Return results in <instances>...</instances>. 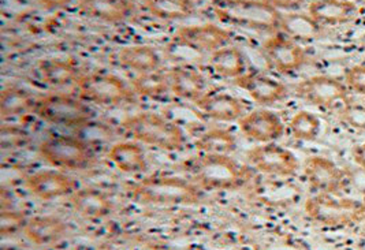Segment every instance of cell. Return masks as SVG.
<instances>
[{
	"instance_id": "cell-1",
	"label": "cell",
	"mask_w": 365,
	"mask_h": 250,
	"mask_svg": "<svg viewBox=\"0 0 365 250\" xmlns=\"http://www.w3.org/2000/svg\"><path fill=\"white\" fill-rule=\"evenodd\" d=\"M211 11L227 25L271 36L281 32L282 11L264 0H211Z\"/></svg>"
},
{
	"instance_id": "cell-2",
	"label": "cell",
	"mask_w": 365,
	"mask_h": 250,
	"mask_svg": "<svg viewBox=\"0 0 365 250\" xmlns=\"http://www.w3.org/2000/svg\"><path fill=\"white\" fill-rule=\"evenodd\" d=\"M187 170L192 181L205 190H234L252 178L250 167L235 162L230 155L202 153L187 165Z\"/></svg>"
},
{
	"instance_id": "cell-3",
	"label": "cell",
	"mask_w": 365,
	"mask_h": 250,
	"mask_svg": "<svg viewBox=\"0 0 365 250\" xmlns=\"http://www.w3.org/2000/svg\"><path fill=\"white\" fill-rule=\"evenodd\" d=\"M305 212L323 227L346 229L364 222L365 204L341 194L316 193L305 202Z\"/></svg>"
},
{
	"instance_id": "cell-4",
	"label": "cell",
	"mask_w": 365,
	"mask_h": 250,
	"mask_svg": "<svg viewBox=\"0 0 365 250\" xmlns=\"http://www.w3.org/2000/svg\"><path fill=\"white\" fill-rule=\"evenodd\" d=\"M123 127L135 141L159 150H181L186 144L182 129L175 122L155 113H141L128 118Z\"/></svg>"
},
{
	"instance_id": "cell-5",
	"label": "cell",
	"mask_w": 365,
	"mask_h": 250,
	"mask_svg": "<svg viewBox=\"0 0 365 250\" xmlns=\"http://www.w3.org/2000/svg\"><path fill=\"white\" fill-rule=\"evenodd\" d=\"M132 193L137 200L159 205H193L202 193L193 181L178 177H150L134 184Z\"/></svg>"
},
{
	"instance_id": "cell-6",
	"label": "cell",
	"mask_w": 365,
	"mask_h": 250,
	"mask_svg": "<svg viewBox=\"0 0 365 250\" xmlns=\"http://www.w3.org/2000/svg\"><path fill=\"white\" fill-rule=\"evenodd\" d=\"M38 155L51 166L67 170H83L96 162L91 145L74 135H52L41 142Z\"/></svg>"
},
{
	"instance_id": "cell-7",
	"label": "cell",
	"mask_w": 365,
	"mask_h": 250,
	"mask_svg": "<svg viewBox=\"0 0 365 250\" xmlns=\"http://www.w3.org/2000/svg\"><path fill=\"white\" fill-rule=\"evenodd\" d=\"M76 85L83 101L99 105L115 107L125 103H132L137 96L132 86L122 78L107 73L83 74Z\"/></svg>"
},
{
	"instance_id": "cell-8",
	"label": "cell",
	"mask_w": 365,
	"mask_h": 250,
	"mask_svg": "<svg viewBox=\"0 0 365 250\" xmlns=\"http://www.w3.org/2000/svg\"><path fill=\"white\" fill-rule=\"evenodd\" d=\"M34 114L48 123L67 127H83L93 119V111L83 100L62 93L38 99Z\"/></svg>"
},
{
	"instance_id": "cell-9",
	"label": "cell",
	"mask_w": 365,
	"mask_h": 250,
	"mask_svg": "<svg viewBox=\"0 0 365 250\" xmlns=\"http://www.w3.org/2000/svg\"><path fill=\"white\" fill-rule=\"evenodd\" d=\"M296 96L317 108H330L336 103H350L348 86L334 75H314L294 86Z\"/></svg>"
},
{
	"instance_id": "cell-10",
	"label": "cell",
	"mask_w": 365,
	"mask_h": 250,
	"mask_svg": "<svg viewBox=\"0 0 365 250\" xmlns=\"http://www.w3.org/2000/svg\"><path fill=\"white\" fill-rule=\"evenodd\" d=\"M250 166L259 172L271 177L289 178L297 174L299 162L297 156L275 142L262 144L247 153Z\"/></svg>"
},
{
	"instance_id": "cell-11",
	"label": "cell",
	"mask_w": 365,
	"mask_h": 250,
	"mask_svg": "<svg viewBox=\"0 0 365 250\" xmlns=\"http://www.w3.org/2000/svg\"><path fill=\"white\" fill-rule=\"evenodd\" d=\"M263 53L269 66L281 74H293L308 62L307 51L302 46L281 32L267 38Z\"/></svg>"
},
{
	"instance_id": "cell-12",
	"label": "cell",
	"mask_w": 365,
	"mask_h": 250,
	"mask_svg": "<svg viewBox=\"0 0 365 250\" xmlns=\"http://www.w3.org/2000/svg\"><path fill=\"white\" fill-rule=\"evenodd\" d=\"M302 170L316 193L341 194L348 184L346 172L327 156L314 155L307 157Z\"/></svg>"
},
{
	"instance_id": "cell-13",
	"label": "cell",
	"mask_w": 365,
	"mask_h": 250,
	"mask_svg": "<svg viewBox=\"0 0 365 250\" xmlns=\"http://www.w3.org/2000/svg\"><path fill=\"white\" fill-rule=\"evenodd\" d=\"M174 40L183 46L197 51L199 53H212L223 47L230 46L232 33L215 24L192 25L180 28L174 36Z\"/></svg>"
},
{
	"instance_id": "cell-14",
	"label": "cell",
	"mask_w": 365,
	"mask_h": 250,
	"mask_svg": "<svg viewBox=\"0 0 365 250\" xmlns=\"http://www.w3.org/2000/svg\"><path fill=\"white\" fill-rule=\"evenodd\" d=\"M240 130L247 138L260 144L275 142L282 138L284 125L274 111L266 108L255 110L238 120Z\"/></svg>"
},
{
	"instance_id": "cell-15",
	"label": "cell",
	"mask_w": 365,
	"mask_h": 250,
	"mask_svg": "<svg viewBox=\"0 0 365 250\" xmlns=\"http://www.w3.org/2000/svg\"><path fill=\"white\" fill-rule=\"evenodd\" d=\"M28 189L41 200H53L73 194L77 189L74 178L55 170L34 172L26 178Z\"/></svg>"
},
{
	"instance_id": "cell-16",
	"label": "cell",
	"mask_w": 365,
	"mask_h": 250,
	"mask_svg": "<svg viewBox=\"0 0 365 250\" xmlns=\"http://www.w3.org/2000/svg\"><path fill=\"white\" fill-rule=\"evenodd\" d=\"M235 85L260 105H272L289 96V89L284 83L260 73H247L235 80Z\"/></svg>"
},
{
	"instance_id": "cell-17",
	"label": "cell",
	"mask_w": 365,
	"mask_h": 250,
	"mask_svg": "<svg viewBox=\"0 0 365 250\" xmlns=\"http://www.w3.org/2000/svg\"><path fill=\"white\" fill-rule=\"evenodd\" d=\"M171 92L183 100L197 101L207 93V81L197 68L190 65H177L166 71Z\"/></svg>"
},
{
	"instance_id": "cell-18",
	"label": "cell",
	"mask_w": 365,
	"mask_h": 250,
	"mask_svg": "<svg viewBox=\"0 0 365 250\" xmlns=\"http://www.w3.org/2000/svg\"><path fill=\"white\" fill-rule=\"evenodd\" d=\"M77 4L86 17L106 24L126 22L133 17L137 9L132 0H78Z\"/></svg>"
},
{
	"instance_id": "cell-19",
	"label": "cell",
	"mask_w": 365,
	"mask_h": 250,
	"mask_svg": "<svg viewBox=\"0 0 365 250\" xmlns=\"http://www.w3.org/2000/svg\"><path fill=\"white\" fill-rule=\"evenodd\" d=\"M195 105L201 114L217 122H235L245 115L244 103L227 93H205Z\"/></svg>"
},
{
	"instance_id": "cell-20",
	"label": "cell",
	"mask_w": 365,
	"mask_h": 250,
	"mask_svg": "<svg viewBox=\"0 0 365 250\" xmlns=\"http://www.w3.org/2000/svg\"><path fill=\"white\" fill-rule=\"evenodd\" d=\"M308 13L322 26H338L354 21L359 16V7L354 1L346 0H312Z\"/></svg>"
},
{
	"instance_id": "cell-21",
	"label": "cell",
	"mask_w": 365,
	"mask_h": 250,
	"mask_svg": "<svg viewBox=\"0 0 365 250\" xmlns=\"http://www.w3.org/2000/svg\"><path fill=\"white\" fill-rule=\"evenodd\" d=\"M323 32H324V26H322L309 13H299V11L282 13L281 33L297 41L299 44L312 43L317 38H320Z\"/></svg>"
},
{
	"instance_id": "cell-22",
	"label": "cell",
	"mask_w": 365,
	"mask_h": 250,
	"mask_svg": "<svg viewBox=\"0 0 365 250\" xmlns=\"http://www.w3.org/2000/svg\"><path fill=\"white\" fill-rule=\"evenodd\" d=\"M71 204L81 217L93 220L108 217L113 211V202L110 197L96 187L76 190L71 196Z\"/></svg>"
},
{
	"instance_id": "cell-23",
	"label": "cell",
	"mask_w": 365,
	"mask_h": 250,
	"mask_svg": "<svg viewBox=\"0 0 365 250\" xmlns=\"http://www.w3.org/2000/svg\"><path fill=\"white\" fill-rule=\"evenodd\" d=\"M66 223L55 217H37L28 220L24 234L36 245L46 246L61 241L66 235Z\"/></svg>"
},
{
	"instance_id": "cell-24",
	"label": "cell",
	"mask_w": 365,
	"mask_h": 250,
	"mask_svg": "<svg viewBox=\"0 0 365 250\" xmlns=\"http://www.w3.org/2000/svg\"><path fill=\"white\" fill-rule=\"evenodd\" d=\"M120 66L133 70L137 74L158 71L162 65L159 52L150 46H130L118 52L116 56Z\"/></svg>"
},
{
	"instance_id": "cell-25",
	"label": "cell",
	"mask_w": 365,
	"mask_h": 250,
	"mask_svg": "<svg viewBox=\"0 0 365 250\" xmlns=\"http://www.w3.org/2000/svg\"><path fill=\"white\" fill-rule=\"evenodd\" d=\"M210 66L216 74L226 80H237L247 74V61L242 51L227 46L210 55Z\"/></svg>"
},
{
	"instance_id": "cell-26",
	"label": "cell",
	"mask_w": 365,
	"mask_h": 250,
	"mask_svg": "<svg viewBox=\"0 0 365 250\" xmlns=\"http://www.w3.org/2000/svg\"><path fill=\"white\" fill-rule=\"evenodd\" d=\"M108 159L118 170L126 174H140L148 168L143 147L132 141L115 144L108 152Z\"/></svg>"
},
{
	"instance_id": "cell-27",
	"label": "cell",
	"mask_w": 365,
	"mask_h": 250,
	"mask_svg": "<svg viewBox=\"0 0 365 250\" xmlns=\"http://www.w3.org/2000/svg\"><path fill=\"white\" fill-rule=\"evenodd\" d=\"M40 73L43 81L52 88H62L70 83H77L83 75L74 62L63 59H48L41 62Z\"/></svg>"
},
{
	"instance_id": "cell-28",
	"label": "cell",
	"mask_w": 365,
	"mask_h": 250,
	"mask_svg": "<svg viewBox=\"0 0 365 250\" xmlns=\"http://www.w3.org/2000/svg\"><path fill=\"white\" fill-rule=\"evenodd\" d=\"M150 16L160 21H181L195 14V1L192 0H143Z\"/></svg>"
},
{
	"instance_id": "cell-29",
	"label": "cell",
	"mask_w": 365,
	"mask_h": 250,
	"mask_svg": "<svg viewBox=\"0 0 365 250\" xmlns=\"http://www.w3.org/2000/svg\"><path fill=\"white\" fill-rule=\"evenodd\" d=\"M37 100L34 96L18 86H9L0 95V115L3 119L19 117L34 111Z\"/></svg>"
},
{
	"instance_id": "cell-30",
	"label": "cell",
	"mask_w": 365,
	"mask_h": 250,
	"mask_svg": "<svg viewBox=\"0 0 365 250\" xmlns=\"http://www.w3.org/2000/svg\"><path fill=\"white\" fill-rule=\"evenodd\" d=\"M130 86L135 95L148 99H163L171 90L166 73H160L159 70L137 74Z\"/></svg>"
},
{
	"instance_id": "cell-31",
	"label": "cell",
	"mask_w": 365,
	"mask_h": 250,
	"mask_svg": "<svg viewBox=\"0 0 365 250\" xmlns=\"http://www.w3.org/2000/svg\"><path fill=\"white\" fill-rule=\"evenodd\" d=\"M196 148L208 155H230L237 148V140L230 130L211 129L200 135Z\"/></svg>"
},
{
	"instance_id": "cell-32",
	"label": "cell",
	"mask_w": 365,
	"mask_h": 250,
	"mask_svg": "<svg viewBox=\"0 0 365 250\" xmlns=\"http://www.w3.org/2000/svg\"><path fill=\"white\" fill-rule=\"evenodd\" d=\"M289 130L296 140L311 142L315 141L322 132V120L314 113L301 110L290 119Z\"/></svg>"
},
{
	"instance_id": "cell-33",
	"label": "cell",
	"mask_w": 365,
	"mask_h": 250,
	"mask_svg": "<svg viewBox=\"0 0 365 250\" xmlns=\"http://www.w3.org/2000/svg\"><path fill=\"white\" fill-rule=\"evenodd\" d=\"M29 142V133L17 125H3L0 127V148L3 152L22 150Z\"/></svg>"
},
{
	"instance_id": "cell-34",
	"label": "cell",
	"mask_w": 365,
	"mask_h": 250,
	"mask_svg": "<svg viewBox=\"0 0 365 250\" xmlns=\"http://www.w3.org/2000/svg\"><path fill=\"white\" fill-rule=\"evenodd\" d=\"M28 223V219L24 212L19 211H3L0 215V234L7 236L24 230Z\"/></svg>"
},
{
	"instance_id": "cell-35",
	"label": "cell",
	"mask_w": 365,
	"mask_h": 250,
	"mask_svg": "<svg viewBox=\"0 0 365 250\" xmlns=\"http://www.w3.org/2000/svg\"><path fill=\"white\" fill-rule=\"evenodd\" d=\"M344 83L349 92L365 98V65H353L345 70Z\"/></svg>"
},
{
	"instance_id": "cell-36",
	"label": "cell",
	"mask_w": 365,
	"mask_h": 250,
	"mask_svg": "<svg viewBox=\"0 0 365 250\" xmlns=\"http://www.w3.org/2000/svg\"><path fill=\"white\" fill-rule=\"evenodd\" d=\"M341 119L353 129L365 130V105L348 103L341 111Z\"/></svg>"
},
{
	"instance_id": "cell-37",
	"label": "cell",
	"mask_w": 365,
	"mask_h": 250,
	"mask_svg": "<svg viewBox=\"0 0 365 250\" xmlns=\"http://www.w3.org/2000/svg\"><path fill=\"white\" fill-rule=\"evenodd\" d=\"M279 11H299L307 0H264Z\"/></svg>"
},
{
	"instance_id": "cell-38",
	"label": "cell",
	"mask_w": 365,
	"mask_h": 250,
	"mask_svg": "<svg viewBox=\"0 0 365 250\" xmlns=\"http://www.w3.org/2000/svg\"><path fill=\"white\" fill-rule=\"evenodd\" d=\"M78 0H37V3L46 10H61Z\"/></svg>"
},
{
	"instance_id": "cell-39",
	"label": "cell",
	"mask_w": 365,
	"mask_h": 250,
	"mask_svg": "<svg viewBox=\"0 0 365 250\" xmlns=\"http://www.w3.org/2000/svg\"><path fill=\"white\" fill-rule=\"evenodd\" d=\"M351 159H353V162H354L357 166L365 171V141L357 144V145L351 150Z\"/></svg>"
},
{
	"instance_id": "cell-40",
	"label": "cell",
	"mask_w": 365,
	"mask_h": 250,
	"mask_svg": "<svg viewBox=\"0 0 365 250\" xmlns=\"http://www.w3.org/2000/svg\"><path fill=\"white\" fill-rule=\"evenodd\" d=\"M1 250H19L17 248H9V246H4V248H1Z\"/></svg>"
},
{
	"instance_id": "cell-41",
	"label": "cell",
	"mask_w": 365,
	"mask_h": 250,
	"mask_svg": "<svg viewBox=\"0 0 365 250\" xmlns=\"http://www.w3.org/2000/svg\"><path fill=\"white\" fill-rule=\"evenodd\" d=\"M363 48H364V52H365V36H364V37H363Z\"/></svg>"
},
{
	"instance_id": "cell-42",
	"label": "cell",
	"mask_w": 365,
	"mask_h": 250,
	"mask_svg": "<svg viewBox=\"0 0 365 250\" xmlns=\"http://www.w3.org/2000/svg\"><path fill=\"white\" fill-rule=\"evenodd\" d=\"M346 1H354V0H346Z\"/></svg>"
},
{
	"instance_id": "cell-43",
	"label": "cell",
	"mask_w": 365,
	"mask_h": 250,
	"mask_svg": "<svg viewBox=\"0 0 365 250\" xmlns=\"http://www.w3.org/2000/svg\"><path fill=\"white\" fill-rule=\"evenodd\" d=\"M192 1H195V0H192Z\"/></svg>"
}]
</instances>
